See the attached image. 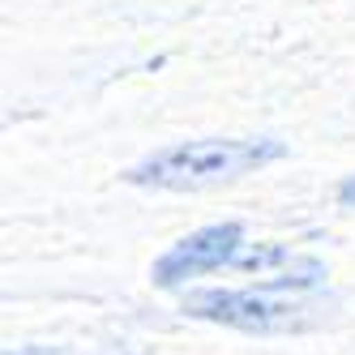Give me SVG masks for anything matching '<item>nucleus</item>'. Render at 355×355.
<instances>
[{
	"label": "nucleus",
	"instance_id": "5",
	"mask_svg": "<svg viewBox=\"0 0 355 355\" xmlns=\"http://www.w3.org/2000/svg\"><path fill=\"white\" fill-rule=\"evenodd\" d=\"M338 206H347V210H355V175H347V180L338 184Z\"/></svg>",
	"mask_w": 355,
	"mask_h": 355
},
{
	"label": "nucleus",
	"instance_id": "2",
	"mask_svg": "<svg viewBox=\"0 0 355 355\" xmlns=\"http://www.w3.org/2000/svg\"><path fill=\"white\" fill-rule=\"evenodd\" d=\"M287 155L274 137H201V141H175L155 155H146L137 167L124 171V180L137 189H167V193H193L240 180L248 171H261Z\"/></svg>",
	"mask_w": 355,
	"mask_h": 355
},
{
	"label": "nucleus",
	"instance_id": "4",
	"mask_svg": "<svg viewBox=\"0 0 355 355\" xmlns=\"http://www.w3.org/2000/svg\"><path fill=\"white\" fill-rule=\"evenodd\" d=\"M291 252L283 244H266V248H240V257L232 261V270H266V266H278V261H287Z\"/></svg>",
	"mask_w": 355,
	"mask_h": 355
},
{
	"label": "nucleus",
	"instance_id": "3",
	"mask_svg": "<svg viewBox=\"0 0 355 355\" xmlns=\"http://www.w3.org/2000/svg\"><path fill=\"white\" fill-rule=\"evenodd\" d=\"M244 248V227L240 223H214V227H201V232L184 236L180 244H171L163 257L155 261L150 278H155V287H180L189 278H201L210 270H223L240 257Z\"/></svg>",
	"mask_w": 355,
	"mask_h": 355
},
{
	"label": "nucleus",
	"instance_id": "1",
	"mask_svg": "<svg viewBox=\"0 0 355 355\" xmlns=\"http://www.w3.org/2000/svg\"><path fill=\"white\" fill-rule=\"evenodd\" d=\"M325 283V266L317 257H300L291 270L261 278L252 287H206L184 295V317L214 321L244 334H287V329H313L329 317V300L317 295Z\"/></svg>",
	"mask_w": 355,
	"mask_h": 355
},
{
	"label": "nucleus",
	"instance_id": "6",
	"mask_svg": "<svg viewBox=\"0 0 355 355\" xmlns=\"http://www.w3.org/2000/svg\"><path fill=\"white\" fill-rule=\"evenodd\" d=\"M9 355H73L64 347H21V351H9Z\"/></svg>",
	"mask_w": 355,
	"mask_h": 355
}]
</instances>
